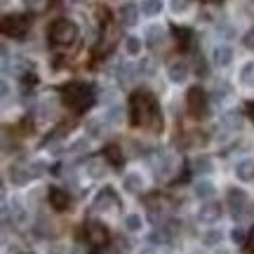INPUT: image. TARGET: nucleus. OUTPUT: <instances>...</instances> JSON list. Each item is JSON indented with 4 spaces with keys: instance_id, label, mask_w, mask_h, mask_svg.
Returning <instances> with one entry per match:
<instances>
[{
    "instance_id": "obj_1",
    "label": "nucleus",
    "mask_w": 254,
    "mask_h": 254,
    "mask_svg": "<svg viewBox=\"0 0 254 254\" xmlns=\"http://www.w3.org/2000/svg\"><path fill=\"white\" fill-rule=\"evenodd\" d=\"M132 113H134V125L139 127L151 125V120L158 118L155 116V104L151 101V97H144V94H136L132 99Z\"/></svg>"
},
{
    "instance_id": "obj_2",
    "label": "nucleus",
    "mask_w": 254,
    "mask_h": 254,
    "mask_svg": "<svg viewBox=\"0 0 254 254\" xmlns=\"http://www.w3.org/2000/svg\"><path fill=\"white\" fill-rule=\"evenodd\" d=\"M52 40H55L57 45H71L75 43V38H78V26L68 21V19H62V21H57L55 26H52Z\"/></svg>"
},
{
    "instance_id": "obj_3",
    "label": "nucleus",
    "mask_w": 254,
    "mask_h": 254,
    "mask_svg": "<svg viewBox=\"0 0 254 254\" xmlns=\"http://www.w3.org/2000/svg\"><path fill=\"white\" fill-rule=\"evenodd\" d=\"M64 99L75 111H82L87 106V101H90V92H87L85 85H68V90L64 92Z\"/></svg>"
},
{
    "instance_id": "obj_4",
    "label": "nucleus",
    "mask_w": 254,
    "mask_h": 254,
    "mask_svg": "<svg viewBox=\"0 0 254 254\" xmlns=\"http://www.w3.org/2000/svg\"><path fill=\"white\" fill-rule=\"evenodd\" d=\"M118 205V200H116V193L111 189H101L97 195H94V202H92V209L94 212H99V214H109L113 212Z\"/></svg>"
},
{
    "instance_id": "obj_5",
    "label": "nucleus",
    "mask_w": 254,
    "mask_h": 254,
    "mask_svg": "<svg viewBox=\"0 0 254 254\" xmlns=\"http://www.w3.org/2000/svg\"><path fill=\"white\" fill-rule=\"evenodd\" d=\"M247 205H250V198H247L245 190H240V189L228 190V207H231L233 217H243L247 212Z\"/></svg>"
},
{
    "instance_id": "obj_6",
    "label": "nucleus",
    "mask_w": 254,
    "mask_h": 254,
    "mask_svg": "<svg viewBox=\"0 0 254 254\" xmlns=\"http://www.w3.org/2000/svg\"><path fill=\"white\" fill-rule=\"evenodd\" d=\"M155 172L160 174L163 179H167V177H172L174 167H177V155L172 153V151H163V153L155 158Z\"/></svg>"
},
{
    "instance_id": "obj_7",
    "label": "nucleus",
    "mask_w": 254,
    "mask_h": 254,
    "mask_svg": "<svg viewBox=\"0 0 254 254\" xmlns=\"http://www.w3.org/2000/svg\"><path fill=\"white\" fill-rule=\"evenodd\" d=\"M219 219H221V207H219L217 202H205V205H200L198 209V221L200 224H217Z\"/></svg>"
},
{
    "instance_id": "obj_8",
    "label": "nucleus",
    "mask_w": 254,
    "mask_h": 254,
    "mask_svg": "<svg viewBox=\"0 0 254 254\" xmlns=\"http://www.w3.org/2000/svg\"><path fill=\"white\" fill-rule=\"evenodd\" d=\"M193 195H195L198 200H205V202H207V200H212L214 195H217V186L209 182V179L200 177L198 182L193 184Z\"/></svg>"
},
{
    "instance_id": "obj_9",
    "label": "nucleus",
    "mask_w": 254,
    "mask_h": 254,
    "mask_svg": "<svg viewBox=\"0 0 254 254\" xmlns=\"http://www.w3.org/2000/svg\"><path fill=\"white\" fill-rule=\"evenodd\" d=\"M87 238H90L92 245H106L109 243V231H106V226L104 224H99V221H92V224H87Z\"/></svg>"
},
{
    "instance_id": "obj_10",
    "label": "nucleus",
    "mask_w": 254,
    "mask_h": 254,
    "mask_svg": "<svg viewBox=\"0 0 254 254\" xmlns=\"http://www.w3.org/2000/svg\"><path fill=\"white\" fill-rule=\"evenodd\" d=\"M123 186H125L127 193H141V190L146 189V179L141 172H136V170H132V172L125 174V179H123Z\"/></svg>"
},
{
    "instance_id": "obj_11",
    "label": "nucleus",
    "mask_w": 254,
    "mask_h": 254,
    "mask_svg": "<svg viewBox=\"0 0 254 254\" xmlns=\"http://www.w3.org/2000/svg\"><path fill=\"white\" fill-rule=\"evenodd\" d=\"M236 177L240 179V182H252V177H254V158H252V155L238 158V163H236Z\"/></svg>"
},
{
    "instance_id": "obj_12",
    "label": "nucleus",
    "mask_w": 254,
    "mask_h": 254,
    "mask_svg": "<svg viewBox=\"0 0 254 254\" xmlns=\"http://www.w3.org/2000/svg\"><path fill=\"white\" fill-rule=\"evenodd\" d=\"M212 62L219 68H226L228 64L233 62V47L231 45H217L212 50Z\"/></svg>"
},
{
    "instance_id": "obj_13",
    "label": "nucleus",
    "mask_w": 254,
    "mask_h": 254,
    "mask_svg": "<svg viewBox=\"0 0 254 254\" xmlns=\"http://www.w3.org/2000/svg\"><path fill=\"white\" fill-rule=\"evenodd\" d=\"M167 78L172 82H177V85H182V82L189 80V66L184 62H172L170 66H167Z\"/></svg>"
},
{
    "instance_id": "obj_14",
    "label": "nucleus",
    "mask_w": 254,
    "mask_h": 254,
    "mask_svg": "<svg viewBox=\"0 0 254 254\" xmlns=\"http://www.w3.org/2000/svg\"><path fill=\"white\" fill-rule=\"evenodd\" d=\"M189 111L193 116H202L205 113V94L200 87H193L189 92Z\"/></svg>"
},
{
    "instance_id": "obj_15",
    "label": "nucleus",
    "mask_w": 254,
    "mask_h": 254,
    "mask_svg": "<svg viewBox=\"0 0 254 254\" xmlns=\"http://www.w3.org/2000/svg\"><path fill=\"white\" fill-rule=\"evenodd\" d=\"M36 113H38V120H43V123H45V120H52L57 116V99L55 97H45V99L38 104Z\"/></svg>"
},
{
    "instance_id": "obj_16",
    "label": "nucleus",
    "mask_w": 254,
    "mask_h": 254,
    "mask_svg": "<svg viewBox=\"0 0 254 254\" xmlns=\"http://www.w3.org/2000/svg\"><path fill=\"white\" fill-rule=\"evenodd\" d=\"M85 172H87V177L90 179H104L106 177V163L101 160V158H92V160H87V165H85Z\"/></svg>"
},
{
    "instance_id": "obj_17",
    "label": "nucleus",
    "mask_w": 254,
    "mask_h": 254,
    "mask_svg": "<svg viewBox=\"0 0 254 254\" xmlns=\"http://www.w3.org/2000/svg\"><path fill=\"white\" fill-rule=\"evenodd\" d=\"M50 205L55 209H68L71 205V198H68V193L62 189H52L50 190Z\"/></svg>"
},
{
    "instance_id": "obj_18",
    "label": "nucleus",
    "mask_w": 254,
    "mask_h": 254,
    "mask_svg": "<svg viewBox=\"0 0 254 254\" xmlns=\"http://www.w3.org/2000/svg\"><path fill=\"white\" fill-rule=\"evenodd\" d=\"M221 125L226 127L228 132H238V129H243V116L238 111H228L221 118Z\"/></svg>"
},
{
    "instance_id": "obj_19",
    "label": "nucleus",
    "mask_w": 254,
    "mask_h": 254,
    "mask_svg": "<svg viewBox=\"0 0 254 254\" xmlns=\"http://www.w3.org/2000/svg\"><path fill=\"white\" fill-rule=\"evenodd\" d=\"M139 12L144 17H158L163 12V0H141L139 2Z\"/></svg>"
},
{
    "instance_id": "obj_20",
    "label": "nucleus",
    "mask_w": 254,
    "mask_h": 254,
    "mask_svg": "<svg viewBox=\"0 0 254 254\" xmlns=\"http://www.w3.org/2000/svg\"><path fill=\"white\" fill-rule=\"evenodd\" d=\"M5 31L12 33V36H21L26 31V17H12L5 19Z\"/></svg>"
},
{
    "instance_id": "obj_21",
    "label": "nucleus",
    "mask_w": 254,
    "mask_h": 254,
    "mask_svg": "<svg viewBox=\"0 0 254 254\" xmlns=\"http://www.w3.org/2000/svg\"><path fill=\"white\" fill-rule=\"evenodd\" d=\"M141 50H144V40H141L139 36H127L125 38V55L139 57L141 55Z\"/></svg>"
},
{
    "instance_id": "obj_22",
    "label": "nucleus",
    "mask_w": 254,
    "mask_h": 254,
    "mask_svg": "<svg viewBox=\"0 0 254 254\" xmlns=\"http://www.w3.org/2000/svg\"><path fill=\"white\" fill-rule=\"evenodd\" d=\"M9 179L17 184V186H26L33 177L28 172V167H12V170H9Z\"/></svg>"
},
{
    "instance_id": "obj_23",
    "label": "nucleus",
    "mask_w": 254,
    "mask_h": 254,
    "mask_svg": "<svg viewBox=\"0 0 254 254\" xmlns=\"http://www.w3.org/2000/svg\"><path fill=\"white\" fill-rule=\"evenodd\" d=\"M123 224H125V228L129 233H139V231L144 228V219L139 217V214H134V212H129V214H125Z\"/></svg>"
},
{
    "instance_id": "obj_24",
    "label": "nucleus",
    "mask_w": 254,
    "mask_h": 254,
    "mask_svg": "<svg viewBox=\"0 0 254 254\" xmlns=\"http://www.w3.org/2000/svg\"><path fill=\"white\" fill-rule=\"evenodd\" d=\"M240 82L245 87H254V59L243 64V68H240Z\"/></svg>"
},
{
    "instance_id": "obj_25",
    "label": "nucleus",
    "mask_w": 254,
    "mask_h": 254,
    "mask_svg": "<svg viewBox=\"0 0 254 254\" xmlns=\"http://www.w3.org/2000/svg\"><path fill=\"white\" fill-rule=\"evenodd\" d=\"M163 38H165V28L163 26H148L146 28V43H148V45L163 43Z\"/></svg>"
},
{
    "instance_id": "obj_26",
    "label": "nucleus",
    "mask_w": 254,
    "mask_h": 254,
    "mask_svg": "<svg viewBox=\"0 0 254 254\" xmlns=\"http://www.w3.org/2000/svg\"><path fill=\"white\" fill-rule=\"evenodd\" d=\"M104 155H106V163H113V165H120V163H123V151H120L118 144H106V151H104Z\"/></svg>"
},
{
    "instance_id": "obj_27",
    "label": "nucleus",
    "mask_w": 254,
    "mask_h": 254,
    "mask_svg": "<svg viewBox=\"0 0 254 254\" xmlns=\"http://www.w3.org/2000/svg\"><path fill=\"white\" fill-rule=\"evenodd\" d=\"M123 118H125V113H123V109H120V106H111V109L106 111V116H104V120H106L109 125H120V123H123Z\"/></svg>"
},
{
    "instance_id": "obj_28",
    "label": "nucleus",
    "mask_w": 254,
    "mask_h": 254,
    "mask_svg": "<svg viewBox=\"0 0 254 254\" xmlns=\"http://www.w3.org/2000/svg\"><path fill=\"white\" fill-rule=\"evenodd\" d=\"M136 7L134 5H125V7L120 9V19H123V24H127V26H132V24H136Z\"/></svg>"
},
{
    "instance_id": "obj_29",
    "label": "nucleus",
    "mask_w": 254,
    "mask_h": 254,
    "mask_svg": "<svg viewBox=\"0 0 254 254\" xmlns=\"http://www.w3.org/2000/svg\"><path fill=\"white\" fill-rule=\"evenodd\" d=\"M104 132H106V125H101V120H90L87 123V134L94 136V139H101L104 136Z\"/></svg>"
},
{
    "instance_id": "obj_30",
    "label": "nucleus",
    "mask_w": 254,
    "mask_h": 254,
    "mask_svg": "<svg viewBox=\"0 0 254 254\" xmlns=\"http://www.w3.org/2000/svg\"><path fill=\"white\" fill-rule=\"evenodd\" d=\"M193 172L195 174L212 172V160H209V158H195V160H193Z\"/></svg>"
},
{
    "instance_id": "obj_31",
    "label": "nucleus",
    "mask_w": 254,
    "mask_h": 254,
    "mask_svg": "<svg viewBox=\"0 0 254 254\" xmlns=\"http://www.w3.org/2000/svg\"><path fill=\"white\" fill-rule=\"evenodd\" d=\"M87 148H90V139H87V136H78V139H73V144L68 146L71 153H85Z\"/></svg>"
},
{
    "instance_id": "obj_32",
    "label": "nucleus",
    "mask_w": 254,
    "mask_h": 254,
    "mask_svg": "<svg viewBox=\"0 0 254 254\" xmlns=\"http://www.w3.org/2000/svg\"><path fill=\"white\" fill-rule=\"evenodd\" d=\"M221 238H224V233H221L219 228H212V231H207V233L202 236V243L214 247V245H219V243H221Z\"/></svg>"
},
{
    "instance_id": "obj_33",
    "label": "nucleus",
    "mask_w": 254,
    "mask_h": 254,
    "mask_svg": "<svg viewBox=\"0 0 254 254\" xmlns=\"http://www.w3.org/2000/svg\"><path fill=\"white\" fill-rule=\"evenodd\" d=\"M26 167H28V172H31V177H33V179L45 174V163H40V160H33V163L26 165Z\"/></svg>"
},
{
    "instance_id": "obj_34",
    "label": "nucleus",
    "mask_w": 254,
    "mask_h": 254,
    "mask_svg": "<svg viewBox=\"0 0 254 254\" xmlns=\"http://www.w3.org/2000/svg\"><path fill=\"white\" fill-rule=\"evenodd\" d=\"M189 0H170V9H172L174 14H184L186 9H189Z\"/></svg>"
},
{
    "instance_id": "obj_35",
    "label": "nucleus",
    "mask_w": 254,
    "mask_h": 254,
    "mask_svg": "<svg viewBox=\"0 0 254 254\" xmlns=\"http://www.w3.org/2000/svg\"><path fill=\"white\" fill-rule=\"evenodd\" d=\"M231 240H233L236 245H243V243H245V231L236 226L233 231H231Z\"/></svg>"
},
{
    "instance_id": "obj_36",
    "label": "nucleus",
    "mask_w": 254,
    "mask_h": 254,
    "mask_svg": "<svg viewBox=\"0 0 254 254\" xmlns=\"http://www.w3.org/2000/svg\"><path fill=\"white\" fill-rule=\"evenodd\" d=\"M47 254H68V247L64 245V243H55V245H50Z\"/></svg>"
},
{
    "instance_id": "obj_37",
    "label": "nucleus",
    "mask_w": 254,
    "mask_h": 254,
    "mask_svg": "<svg viewBox=\"0 0 254 254\" xmlns=\"http://www.w3.org/2000/svg\"><path fill=\"white\" fill-rule=\"evenodd\" d=\"M43 2H45V0H26V5L28 7H43Z\"/></svg>"
},
{
    "instance_id": "obj_38",
    "label": "nucleus",
    "mask_w": 254,
    "mask_h": 254,
    "mask_svg": "<svg viewBox=\"0 0 254 254\" xmlns=\"http://www.w3.org/2000/svg\"><path fill=\"white\" fill-rule=\"evenodd\" d=\"M139 254H155V252H153V250H151V247H144V250H141V252H139Z\"/></svg>"
},
{
    "instance_id": "obj_39",
    "label": "nucleus",
    "mask_w": 254,
    "mask_h": 254,
    "mask_svg": "<svg viewBox=\"0 0 254 254\" xmlns=\"http://www.w3.org/2000/svg\"><path fill=\"white\" fill-rule=\"evenodd\" d=\"M214 254H231V252H228V250H217Z\"/></svg>"
},
{
    "instance_id": "obj_40",
    "label": "nucleus",
    "mask_w": 254,
    "mask_h": 254,
    "mask_svg": "<svg viewBox=\"0 0 254 254\" xmlns=\"http://www.w3.org/2000/svg\"><path fill=\"white\" fill-rule=\"evenodd\" d=\"M250 116L254 118V104H250Z\"/></svg>"
},
{
    "instance_id": "obj_41",
    "label": "nucleus",
    "mask_w": 254,
    "mask_h": 254,
    "mask_svg": "<svg viewBox=\"0 0 254 254\" xmlns=\"http://www.w3.org/2000/svg\"><path fill=\"white\" fill-rule=\"evenodd\" d=\"M252 245H254V228H252Z\"/></svg>"
}]
</instances>
